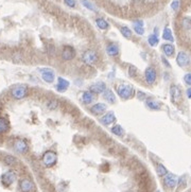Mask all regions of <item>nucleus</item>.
Here are the masks:
<instances>
[{
  "mask_svg": "<svg viewBox=\"0 0 191 192\" xmlns=\"http://www.w3.org/2000/svg\"><path fill=\"white\" fill-rule=\"evenodd\" d=\"M117 93H118V96L121 99L128 100L134 97L135 89L134 87L128 85V84H120V85L117 87Z\"/></svg>",
  "mask_w": 191,
  "mask_h": 192,
  "instance_id": "1",
  "label": "nucleus"
},
{
  "mask_svg": "<svg viewBox=\"0 0 191 192\" xmlns=\"http://www.w3.org/2000/svg\"><path fill=\"white\" fill-rule=\"evenodd\" d=\"M12 97L16 100H20L27 97L28 95V87L26 85H16L12 88L11 90Z\"/></svg>",
  "mask_w": 191,
  "mask_h": 192,
  "instance_id": "2",
  "label": "nucleus"
},
{
  "mask_svg": "<svg viewBox=\"0 0 191 192\" xmlns=\"http://www.w3.org/2000/svg\"><path fill=\"white\" fill-rule=\"evenodd\" d=\"M82 60H83V62L86 65H89V66H92V65H95L96 63H97L98 54H97V52H96L95 50L89 49V50H86L85 52L83 53Z\"/></svg>",
  "mask_w": 191,
  "mask_h": 192,
  "instance_id": "3",
  "label": "nucleus"
},
{
  "mask_svg": "<svg viewBox=\"0 0 191 192\" xmlns=\"http://www.w3.org/2000/svg\"><path fill=\"white\" fill-rule=\"evenodd\" d=\"M41 160H43V164L45 165L46 167H52L56 164L57 156L53 151H47L43 155Z\"/></svg>",
  "mask_w": 191,
  "mask_h": 192,
  "instance_id": "4",
  "label": "nucleus"
},
{
  "mask_svg": "<svg viewBox=\"0 0 191 192\" xmlns=\"http://www.w3.org/2000/svg\"><path fill=\"white\" fill-rule=\"evenodd\" d=\"M19 187H20V190L23 192H32L35 190L34 183H33L32 180L28 179V178H24V179L20 180Z\"/></svg>",
  "mask_w": 191,
  "mask_h": 192,
  "instance_id": "5",
  "label": "nucleus"
},
{
  "mask_svg": "<svg viewBox=\"0 0 191 192\" xmlns=\"http://www.w3.org/2000/svg\"><path fill=\"white\" fill-rule=\"evenodd\" d=\"M75 56V50L71 46H65L62 50V57L65 61H71Z\"/></svg>",
  "mask_w": 191,
  "mask_h": 192,
  "instance_id": "6",
  "label": "nucleus"
},
{
  "mask_svg": "<svg viewBox=\"0 0 191 192\" xmlns=\"http://www.w3.org/2000/svg\"><path fill=\"white\" fill-rule=\"evenodd\" d=\"M176 63L179 67H187L190 64L189 55L186 52H179L176 56Z\"/></svg>",
  "mask_w": 191,
  "mask_h": 192,
  "instance_id": "7",
  "label": "nucleus"
},
{
  "mask_svg": "<svg viewBox=\"0 0 191 192\" xmlns=\"http://www.w3.org/2000/svg\"><path fill=\"white\" fill-rule=\"evenodd\" d=\"M41 78L47 83H52L54 81V72L51 68H43L41 69Z\"/></svg>",
  "mask_w": 191,
  "mask_h": 192,
  "instance_id": "8",
  "label": "nucleus"
},
{
  "mask_svg": "<svg viewBox=\"0 0 191 192\" xmlns=\"http://www.w3.org/2000/svg\"><path fill=\"white\" fill-rule=\"evenodd\" d=\"M165 176L166 177H165V179H164L165 185L168 187V188L174 189L175 186H176V184H177V177L172 173H167Z\"/></svg>",
  "mask_w": 191,
  "mask_h": 192,
  "instance_id": "9",
  "label": "nucleus"
},
{
  "mask_svg": "<svg viewBox=\"0 0 191 192\" xmlns=\"http://www.w3.org/2000/svg\"><path fill=\"white\" fill-rule=\"evenodd\" d=\"M144 78L148 84H153L156 80V71L153 67H148L144 72Z\"/></svg>",
  "mask_w": 191,
  "mask_h": 192,
  "instance_id": "10",
  "label": "nucleus"
},
{
  "mask_svg": "<svg viewBox=\"0 0 191 192\" xmlns=\"http://www.w3.org/2000/svg\"><path fill=\"white\" fill-rule=\"evenodd\" d=\"M14 150L17 153H26L28 151V144L23 139H17L14 143Z\"/></svg>",
  "mask_w": 191,
  "mask_h": 192,
  "instance_id": "11",
  "label": "nucleus"
},
{
  "mask_svg": "<svg viewBox=\"0 0 191 192\" xmlns=\"http://www.w3.org/2000/svg\"><path fill=\"white\" fill-rule=\"evenodd\" d=\"M115 121H116V116H115V114L113 113V111H110V113L105 114V115H104L103 117H101V119H100V122H101L102 124H104V125H110V124L114 123Z\"/></svg>",
  "mask_w": 191,
  "mask_h": 192,
  "instance_id": "12",
  "label": "nucleus"
},
{
  "mask_svg": "<svg viewBox=\"0 0 191 192\" xmlns=\"http://www.w3.org/2000/svg\"><path fill=\"white\" fill-rule=\"evenodd\" d=\"M15 179H16V175H15V173L13 171L6 172V173H4L3 176H2V183H3L5 186H10L11 184H13V183L15 182Z\"/></svg>",
  "mask_w": 191,
  "mask_h": 192,
  "instance_id": "13",
  "label": "nucleus"
},
{
  "mask_svg": "<svg viewBox=\"0 0 191 192\" xmlns=\"http://www.w3.org/2000/svg\"><path fill=\"white\" fill-rule=\"evenodd\" d=\"M68 87H69V82H68L67 80L63 79L62 77H59V79H57V84L56 86H55V88H56V90L59 91V92H65L68 89Z\"/></svg>",
  "mask_w": 191,
  "mask_h": 192,
  "instance_id": "14",
  "label": "nucleus"
},
{
  "mask_svg": "<svg viewBox=\"0 0 191 192\" xmlns=\"http://www.w3.org/2000/svg\"><path fill=\"white\" fill-rule=\"evenodd\" d=\"M170 95L172 97V102H178L181 100L182 91L176 85H172L170 88Z\"/></svg>",
  "mask_w": 191,
  "mask_h": 192,
  "instance_id": "15",
  "label": "nucleus"
},
{
  "mask_svg": "<svg viewBox=\"0 0 191 192\" xmlns=\"http://www.w3.org/2000/svg\"><path fill=\"white\" fill-rule=\"evenodd\" d=\"M106 89V85L103 82H97V83L92 84L89 87V91H92V93H102Z\"/></svg>",
  "mask_w": 191,
  "mask_h": 192,
  "instance_id": "16",
  "label": "nucleus"
},
{
  "mask_svg": "<svg viewBox=\"0 0 191 192\" xmlns=\"http://www.w3.org/2000/svg\"><path fill=\"white\" fill-rule=\"evenodd\" d=\"M105 110H106V105L104 103H97L90 107V111L94 115H99V114L103 113Z\"/></svg>",
  "mask_w": 191,
  "mask_h": 192,
  "instance_id": "17",
  "label": "nucleus"
},
{
  "mask_svg": "<svg viewBox=\"0 0 191 192\" xmlns=\"http://www.w3.org/2000/svg\"><path fill=\"white\" fill-rule=\"evenodd\" d=\"M94 99H95V96L92 91H89V90L84 91V92L82 93V101H83V103L90 104L92 101H94Z\"/></svg>",
  "mask_w": 191,
  "mask_h": 192,
  "instance_id": "18",
  "label": "nucleus"
},
{
  "mask_svg": "<svg viewBox=\"0 0 191 192\" xmlns=\"http://www.w3.org/2000/svg\"><path fill=\"white\" fill-rule=\"evenodd\" d=\"M106 52L110 56H116L119 53V47L116 44H110L106 48Z\"/></svg>",
  "mask_w": 191,
  "mask_h": 192,
  "instance_id": "19",
  "label": "nucleus"
},
{
  "mask_svg": "<svg viewBox=\"0 0 191 192\" xmlns=\"http://www.w3.org/2000/svg\"><path fill=\"white\" fill-rule=\"evenodd\" d=\"M133 26H134V31L138 35H143L144 29H143V21L142 20H135L133 22Z\"/></svg>",
  "mask_w": 191,
  "mask_h": 192,
  "instance_id": "20",
  "label": "nucleus"
},
{
  "mask_svg": "<svg viewBox=\"0 0 191 192\" xmlns=\"http://www.w3.org/2000/svg\"><path fill=\"white\" fill-rule=\"evenodd\" d=\"M163 51L167 56H172L175 52V48L174 46L171 44H165L163 45Z\"/></svg>",
  "mask_w": 191,
  "mask_h": 192,
  "instance_id": "21",
  "label": "nucleus"
},
{
  "mask_svg": "<svg viewBox=\"0 0 191 192\" xmlns=\"http://www.w3.org/2000/svg\"><path fill=\"white\" fill-rule=\"evenodd\" d=\"M103 92H104V99H105L107 102H110V103H114V102L116 101L114 92H113L110 89H105Z\"/></svg>",
  "mask_w": 191,
  "mask_h": 192,
  "instance_id": "22",
  "label": "nucleus"
},
{
  "mask_svg": "<svg viewBox=\"0 0 191 192\" xmlns=\"http://www.w3.org/2000/svg\"><path fill=\"white\" fill-rule=\"evenodd\" d=\"M146 106L151 109H159L160 108V103L157 102L156 100H154V99H148L146 102Z\"/></svg>",
  "mask_w": 191,
  "mask_h": 192,
  "instance_id": "23",
  "label": "nucleus"
},
{
  "mask_svg": "<svg viewBox=\"0 0 191 192\" xmlns=\"http://www.w3.org/2000/svg\"><path fill=\"white\" fill-rule=\"evenodd\" d=\"M9 128H10V125H9L8 120L3 117H0V134L8 132Z\"/></svg>",
  "mask_w": 191,
  "mask_h": 192,
  "instance_id": "24",
  "label": "nucleus"
},
{
  "mask_svg": "<svg viewBox=\"0 0 191 192\" xmlns=\"http://www.w3.org/2000/svg\"><path fill=\"white\" fill-rule=\"evenodd\" d=\"M96 24H97V26L99 27L101 30H106V29H108V27H110L108 22L103 18H97L96 19Z\"/></svg>",
  "mask_w": 191,
  "mask_h": 192,
  "instance_id": "25",
  "label": "nucleus"
},
{
  "mask_svg": "<svg viewBox=\"0 0 191 192\" xmlns=\"http://www.w3.org/2000/svg\"><path fill=\"white\" fill-rule=\"evenodd\" d=\"M163 38L165 39V41H169V42L174 41L170 28H165V30H164V32H163Z\"/></svg>",
  "mask_w": 191,
  "mask_h": 192,
  "instance_id": "26",
  "label": "nucleus"
},
{
  "mask_svg": "<svg viewBox=\"0 0 191 192\" xmlns=\"http://www.w3.org/2000/svg\"><path fill=\"white\" fill-rule=\"evenodd\" d=\"M148 42H149V44H150L152 47H155L157 44L159 43L158 36H157L156 34H151L150 36L148 37Z\"/></svg>",
  "mask_w": 191,
  "mask_h": 192,
  "instance_id": "27",
  "label": "nucleus"
},
{
  "mask_svg": "<svg viewBox=\"0 0 191 192\" xmlns=\"http://www.w3.org/2000/svg\"><path fill=\"white\" fill-rule=\"evenodd\" d=\"M120 31H121V34L123 35L125 38L130 39L131 37H132V31H131V29H128V27H122V28L120 29Z\"/></svg>",
  "mask_w": 191,
  "mask_h": 192,
  "instance_id": "28",
  "label": "nucleus"
},
{
  "mask_svg": "<svg viewBox=\"0 0 191 192\" xmlns=\"http://www.w3.org/2000/svg\"><path fill=\"white\" fill-rule=\"evenodd\" d=\"M112 132L117 136H123V134H124L123 128H122L121 125H119V124H116V125L112 129Z\"/></svg>",
  "mask_w": 191,
  "mask_h": 192,
  "instance_id": "29",
  "label": "nucleus"
},
{
  "mask_svg": "<svg viewBox=\"0 0 191 192\" xmlns=\"http://www.w3.org/2000/svg\"><path fill=\"white\" fill-rule=\"evenodd\" d=\"M81 3L83 4V5L85 6L86 9H88V10L94 11V12H96V11H97V9L95 8V5L89 1V0H81Z\"/></svg>",
  "mask_w": 191,
  "mask_h": 192,
  "instance_id": "30",
  "label": "nucleus"
},
{
  "mask_svg": "<svg viewBox=\"0 0 191 192\" xmlns=\"http://www.w3.org/2000/svg\"><path fill=\"white\" fill-rule=\"evenodd\" d=\"M167 173H168V170L166 169V167L164 166V165L161 164L157 165V174H158L159 176H165Z\"/></svg>",
  "mask_w": 191,
  "mask_h": 192,
  "instance_id": "31",
  "label": "nucleus"
},
{
  "mask_svg": "<svg viewBox=\"0 0 191 192\" xmlns=\"http://www.w3.org/2000/svg\"><path fill=\"white\" fill-rule=\"evenodd\" d=\"M4 161L8 165H10V166H12V165H14L15 162H16V159H15L13 156H6V157L4 158Z\"/></svg>",
  "mask_w": 191,
  "mask_h": 192,
  "instance_id": "32",
  "label": "nucleus"
},
{
  "mask_svg": "<svg viewBox=\"0 0 191 192\" xmlns=\"http://www.w3.org/2000/svg\"><path fill=\"white\" fill-rule=\"evenodd\" d=\"M128 74H130V77L132 78H135L137 75V69L135 66H131L130 67V72H128Z\"/></svg>",
  "mask_w": 191,
  "mask_h": 192,
  "instance_id": "33",
  "label": "nucleus"
},
{
  "mask_svg": "<svg viewBox=\"0 0 191 192\" xmlns=\"http://www.w3.org/2000/svg\"><path fill=\"white\" fill-rule=\"evenodd\" d=\"M57 104H59V102L55 101V100H52V101H50L48 103V107L50 109H53V108H56L57 107Z\"/></svg>",
  "mask_w": 191,
  "mask_h": 192,
  "instance_id": "34",
  "label": "nucleus"
},
{
  "mask_svg": "<svg viewBox=\"0 0 191 192\" xmlns=\"http://www.w3.org/2000/svg\"><path fill=\"white\" fill-rule=\"evenodd\" d=\"M178 6H179L178 0H174V1L172 2V4H171V8H172V10H174V11L178 10Z\"/></svg>",
  "mask_w": 191,
  "mask_h": 192,
  "instance_id": "35",
  "label": "nucleus"
},
{
  "mask_svg": "<svg viewBox=\"0 0 191 192\" xmlns=\"http://www.w3.org/2000/svg\"><path fill=\"white\" fill-rule=\"evenodd\" d=\"M184 80H185V83L187 84V85H191V74L190 73H187V74L185 75V78H184Z\"/></svg>",
  "mask_w": 191,
  "mask_h": 192,
  "instance_id": "36",
  "label": "nucleus"
},
{
  "mask_svg": "<svg viewBox=\"0 0 191 192\" xmlns=\"http://www.w3.org/2000/svg\"><path fill=\"white\" fill-rule=\"evenodd\" d=\"M65 1V3L67 4L68 6H70V8H74L75 6V0H64Z\"/></svg>",
  "mask_w": 191,
  "mask_h": 192,
  "instance_id": "37",
  "label": "nucleus"
},
{
  "mask_svg": "<svg viewBox=\"0 0 191 192\" xmlns=\"http://www.w3.org/2000/svg\"><path fill=\"white\" fill-rule=\"evenodd\" d=\"M183 24L185 26V28L187 29V30H189L190 28V24H189V18H185L183 20Z\"/></svg>",
  "mask_w": 191,
  "mask_h": 192,
  "instance_id": "38",
  "label": "nucleus"
},
{
  "mask_svg": "<svg viewBox=\"0 0 191 192\" xmlns=\"http://www.w3.org/2000/svg\"><path fill=\"white\" fill-rule=\"evenodd\" d=\"M138 99H139V100L146 99V95H144L143 92H138Z\"/></svg>",
  "mask_w": 191,
  "mask_h": 192,
  "instance_id": "39",
  "label": "nucleus"
},
{
  "mask_svg": "<svg viewBox=\"0 0 191 192\" xmlns=\"http://www.w3.org/2000/svg\"><path fill=\"white\" fill-rule=\"evenodd\" d=\"M161 60H163V62H164V64H165L166 65V66H167V67H170V64H169V62L167 61V60H166L165 59V57H161Z\"/></svg>",
  "mask_w": 191,
  "mask_h": 192,
  "instance_id": "40",
  "label": "nucleus"
},
{
  "mask_svg": "<svg viewBox=\"0 0 191 192\" xmlns=\"http://www.w3.org/2000/svg\"><path fill=\"white\" fill-rule=\"evenodd\" d=\"M187 97H188V98H190V97H191V89H190V88H188V89H187Z\"/></svg>",
  "mask_w": 191,
  "mask_h": 192,
  "instance_id": "41",
  "label": "nucleus"
},
{
  "mask_svg": "<svg viewBox=\"0 0 191 192\" xmlns=\"http://www.w3.org/2000/svg\"><path fill=\"white\" fill-rule=\"evenodd\" d=\"M157 192H160V191H157Z\"/></svg>",
  "mask_w": 191,
  "mask_h": 192,
  "instance_id": "42",
  "label": "nucleus"
}]
</instances>
